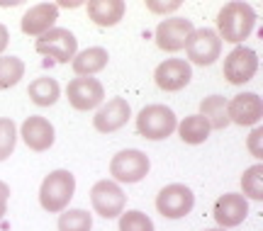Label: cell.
Instances as JSON below:
<instances>
[{
  "label": "cell",
  "mask_w": 263,
  "mask_h": 231,
  "mask_svg": "<svg viewBox=\"0 0 263 231\" xmlns=\"http://www.w3.org/2000/svg\"><path fill=\"white\" fill-rule=\"evenodd\" d=\"M256 27V12L249 3H227L217 15V37L229 44H239L251 37Z\"/></svg>",
  "instance_id": "1"
},
{
  "label": "cell",
  "mask_w": 263,
  "mask_h": 231,
  "mask_svg": "<svg viewBox=\"0 0 263 231\" xmlns=\"http://www.w3.org/2000/svg\"><path fill=\"white\" fill-rule=\"evenodd\" d=\"M76 192V178L68 170H54L42 180L39 187V204L42 209L49 214L54 212H66L68 202L73 200Z\"/></svg>",
  "instance_id": "2"
},
{
  "label": "cell",
  "mask_w": 263,
  "mask_h": 231,
  "mask_svg": "<svg viewBox=\"0 0 263 231\" xmlns=\"http://www.w3.org/2000/svg\"><path fill=\"white\" fill-rule=\"evenodd\" d=\"M176 127H178L176 112L166 107V105H146L137 114V131L149 141L168 139L176 131Z\"/></svg>",
  "instance_id": "3"
},
{
  "label": "cell",
  "mask_w": 263,
  "mask_h": 231,
  "mask_svg": "<svg viewBox=\"0 0 263 231\" xmlns=\"http://www.w3.org/2000/svg\"><path fill=\"white\" fill-rule=\"evenodd\" d=\"M34 49L42 56H47L49 61H54V64H68L78 54V42H76L71 29L54 27V29H49L47 34L37 37Z\"/></svg>",
  "instance_id": "4"
},
{
  "label": "cell",
  "mask_w": 263,
  "mask_h": 231,
  "mask_svg": "<svg viewBox=\"0 0 263 231\" xmlns=\"http://www.w3.org/2000/svg\"><path fill=\"white\" fill-rule=\"evenodd\" d=\"M149 156L139 148H124L110 161V176L117 183H139L149 176Z\"/></svg>",
  "instance_id": "5"
},
{
  "label": "cell",
  "mask_w": 263,
  "mask_h": 231,
  "mask_svg": "<svg viewBox=\"0 0 263 231\" xmlns=\"http://www.w3.org/2000/svg\"><path fill=\"white\" fill-rule=\"evenodd\" d=\"M193 207H195V195L188 185H166L156 197V209L166 219H183L193 212Z\"/></svg>",
  "instance_id": "6"
},
{
  "label": "cell",
  "mask_w": 263,
  "mask_h": 231,
  "mask_svg": "<svg viewBox=\"0 0 263 231\" xmlns=\"http://www.w3.org/2000/svg\"><path fill=\"white\" fill-rule=\"evenodd\" d=\"M66 98H68V105L78 112L98 110L105 100V88L98 78H81V75H76L73 81L66 85Z\"/></svg>",
  "instance_id": "7"
},
{
  "label": "cell",
  "mask_w": 263,
  "mask_h": 231,
  "mask_svg": "<svg viewBox=\"0 0 263 231\" xmlns=\"http://www.w3.org/2000/svg\"><path fill=\"white\" fill-rule=\"evenodd\" d=\"M258 71V54L249 46H236L232 49V54H227L224 66H222V75L227 78V83L232 85H244Z\"/></svg>",
  "instance_id": "8"
},
{
  "label": "cell",
  "mask_w": 263,
  "mask_h": 231,
  "mask_svg": "<svg viewBox=\"0 0 263 231\" xmlns=\"http://www.w3.org/2000/svg\"><path fill=\"white\" fill-rule=\"evenodd\" d=\"M90 204L93 209L105 219H115L124 212L127 204V195L115 180H98L90 190Z\"/></svg>",
  "instance_id": "9"
},
{
  "label": "cell",
  "mask_w": 263,
  "mask_h": 231,
  "mask_svg": "<svg viewBox=\"0 0 263 231\" xmlns=\"http://www.w3.org/2000/svg\"><path fill=\"white\" fill-rule=\"evenodd\" d=\"M185 54L197 66H212L222 56V39L217 37L215 29H193L188 44H185Z\"/></svg>",
  "instance_id": "10"
},
{
  "label": "cell",
  "mask_w": 263,
  "mask_h": 231,
  "mask_svg": "<svg viewBox=\"0 0 263 231\" xmlns=\"http://www.w3.org/2000/svg\"><path fill=\"white\" fill-rule=\"evenodd\" d=\"M190 34H193L190 20L168 17V20H163V22H159V27H156V46H159L161 51L176 54V51L185 49Z\"/></svg>",
  "instance_id": "11"
},
{
  "label": "cell",
  "mask_w": 263,
  "mask_h": 231,
  "mask_svg": "<svg viewBox=\"0 0 263 231\" xmlns=\"http://www.w3.org/2000/svg\"><path fill=\"white\" fill-rule=\"evenodd\" d=\"M190 78H193V68H190V64L183 61V59H166V61H161V64L156 66V71H154L156 85L166 92L183 90V88L190 83Z\"/></svg>",
  "instance_id": "12"
},
{
  "label": "cell",
  "mask_w": 263,
  "mask_h": 231,
  "mask_svg": "<svg viewBox=\"0 0 263 231\" xmlns=\"http://www.w3.org/2000/svg\"><path fill=\"white\" fill-rule=\"evenodd\" d=\"M129 114H132L129 102L124 98H112V100H107L105 105L98 107V112L93 114V127L100 134H112V131L122 129L124 124L129 122Z\"/></svg>",
  "instance_id": "13"
},
{
  "label": "cell",
  "mask_w": 263,
  "mask_h": 231,
  "mask_svg": "<svg viewBox=\"0 0 263 231\" xmlns=\"http://www.w3.org/2000/svg\"><path fill=\"white\" fill-rule=\"evenodd\" d=\"M227 114L229 122L239 127H254L263 117V100L256 92H239L234 95V100L227 102Z\"/></svg>",
  "instance_id": "14"
},
{
  "label": "cell",
  "mask_w": 263,
  "mask_h": 231,
  "mask_svg": "<svg viewBox=\"0 0 263 231\" xmlns=\"http://www.w3.org/2000/svg\"><path fill=\"white\" fill-rule=\"evenodd\" d=\"M215 222L219 224V229H232L246 219L249 214V202L244 195L239 192H227L215 202Z\"/></svg>",
  "instance_id": "15"
},
{
  "label": "cell",
  "mask_w": 263,
  "mask_h": 231,
  "mask_svg": "<svg viewBox=\"0 0 263 231\" xmlns=\"http://www.w3.org/2000/svg\"><path fill=\"white\" fill-rule=\"evenodd\" d=\"M20 137L27 144V148H32V151L39 153V151L51 148L57 134H54V124H51V122L44 120V117H39V114H34V117H27V120L22 122Z\"/></svg>",
  "instance_id": "16"
},
{
  "label": "cell",
  "mask_w": 263,
  "mask_h": 231,
  "mask_svg": "<svg viewBox=\"0 0 263 231\" xmlns=\"http://www.w3.org/2000/svg\"><path fill=\"white\" fill-rule=\"evenodd\" d=\"M59 20V8L54 3H39L34 8H29L25 12V17L20 22L22 32L27 37H42L49 29H54V22Z\"/></svg>",
  "instance_id": "17"
},
{
  "label": "cell",
  "mask_w": 263,
  "mask_h": 231,
  "mask_svg": "<svg viewBox=\"0 0 263 231\" xmlns=\"http://www.w3.org/2000/svg\"><path fill=\"white\" fill-rule=\"evenodd\" d=\"M85 10H88L90 22H95L98 27H115L124 17L127 5L124 0H90Z\"/></svg>",
  "instance_id": "18"
},
{
  "label": "cell",
  "mask_w": 263,
  "mask_h": 231,
  "mask_svg": "<svg viewBox=\"0 0 263 231\" xmlns=\"http://www.w3.org/2000/svg\"><path fill=\"white\" fill-rule=\"evenodd\" d=\"M110 61V54H107V49L103 46H90V49H83V51H78L73 56V66L76 75H81V78H93L95 73H100L105 66Z\"/></svg>",
  "instance_id": "19"
},
{
  "label": "cell",
  "mask_w": 263,
  "mask_h": 231,
  "mask_svg": "<svg viewBox=\"0 0 263 231\" xmlns=\"http://www.w3.org/2000/svg\"><path fill=\"white\" fill-rule=\"evenodd\" d=\"M200 117L210 124V129H227L229 114H227V98L224 95H207L200 102Z\"/></svg>",
  "instance_id": "20"
},
{
  "label": "cell",
  "mask_w": 263,
  "mask_h": 231,
  "mask_svg": "<svg viewBox=\"0 0 263 231\" xmlns=\"http://www.w3.org/2000/svg\"><path fill=\"white\" fill-rule=\"evenodd\" d=\"M27 95H29V100L34 102L37 107H51V105L61 98V85H59L54 78L42 75V78H37V81H32V83H29Z\"/></svg>",
  "instance_id": "21"
},
{
  "label": "cell",
  "mask_w": 263,
  "mask_h": 231,
  "mask_svg": "<svg viewBox=\"0 0 263 231\" xmlns=\"http://www.w3.org/2000/svg\"><path fill=\"white\" fill-rule=\"evenodd\" d=\"M176 129H178V137L183 139V144H188V146H197V144L207 141L210 131H212L210 129V124H207L200 114H190V117H185Z\"/></svg>",
  "instance_id": "22"
},
{
  "label": "cell",
  "mask_w": 263,
  "mask_h": 231,
  "mask_svg": "<svg viewBox=\"0 0 263 231\" xmlns=\"http://www.w3.org/2000/svg\"><path fill=\"white\" fill-rule=\"evenodd\" d=\"M25 75V61L17 56H0V90H8Z\"/></svg>",
  "instance_id": "23"
},
{
  "label": "cell",
  "mask_w": 263,
  "mask_h": 231,
  "mask_svg": "<svg viewBox=\"0 0 263 231\" xmlns=\"http://www.w3.org/2000/svg\"><path fill=\"white\" fill-rule=\"evenodd\" d=\"M59 231H90L93 229V217L85 209H68L59 217Z\"/></svg>",
  "instance_id": "24"
},
{
  "label": "cell",
  "mask_w": 263,
  "mask_h": 231,
  "mask_svg": "<svg viewBox=\"0 0 263 231\" xmlns=\"http://www.w3.org/2000/svg\"><path fill=\"white\" fill-rule=\"evenodd\" d=\"M241 190H244V197L249 200H263V163H256V166L246 168V173L241 176Z\"/></svg>",
  "instance_id": "25"
},
{
  "label": "cell",
  "mask_w": 263,
  "mask_h": 231,
  "mask_svg": "<svg viewBox=\"0 0 263 231\" xmlns=\"http://www.w3.org/2000/svg\"><path fill=\"white\" fill-rule=\"evenodd\" d=\"M15 144H17V127H15V122L8 120V117H0V161L10 158V153L15 151Z\"/></svg>",
  "instance_id": "26"
},
{
  "label": "cell",
  "mask_w": 263,
  "mask_h": 231,
  "mask_svg": "<svg viewBox=\"0 0 263 231\" xmlns=\"http://www.w3.org/2000/svg\"><path fill=\"white\" fill-rule=\"evenodd\" d=\"M120 231H154V222L144 212H122L120 214Z\"/></svg>",
  "instance_id": "27"
},
{
  "label": "cell",
  "mask_w": 263,
  "mask_h": 231,
  "mask_svg": "<svg viewBox=\"0 0 263 231\" xmlns=\"http://www.w3.org/2000/svg\"><path fill=\"white\" fill-rule=\"evenodd\" d=\"M246 146H249V151H251V156H256L258 161H261V158H263V129H261V127H256V129L249 134Z\"/></svg>",
  "instance_id": "28"
},
{
  "label": "cell",
  "mask_w": 263,
  "mask_h": 231,
  "mask_svg": "<svg viewBox=\"0 0 263 231\" xmlns=\"http://www.w3.org/2000/svg\"><path fill=\"white\" fill-rule=\"evenodd\" d=\"M8 200H10V187H8V183L0 180V219L8 212Z\"/></svg>",
  "instance_id": "29"
},
{
  "label": "cell",
  "mask_w": 263,
  "mask_h": 231,
  "mask_svg": "<svg viewBox=\"0 0 263 231\" xmlns=\"http://www.w3.org/2000/svg\"><path fill=\"white\" fill-rule=\"evenodd\" d=\"M178 8V3H149V10H154V12H171V10Z\"/></svg>",
  "instance_id": "30"
},
{
  "label": "cell",
  "mask_w": 263,
  "mask_h": 231,
  "mask_svg": "<svg viewBox=\"0 0 263 231\" xmlns=\"http://www.w3.org/2000/svg\"><path fill=\"white\" fill-rule=\"evenodd\" d=\"M8 42H10V32H8V27L0 22V56H3V51L8 49Z\"/></svg>",
  "instance_id": "31"
},
{
  "label": "cell",
  "mask_w": 263,
  "mask_h": 231,
  "mask_svg": "<svg viewBox=\"0 0 263 231\" xmlns=\"http://www.w3.org/2000/svg\"><path fill=\"white\" fill-rule=\"evenodd\" d=\"M205 231H227V229H205Z\"/></svg>",
  "instance_id": "32"
}]
</instances>
